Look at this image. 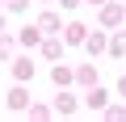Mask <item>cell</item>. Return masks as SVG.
Segmentation results:
<instances>
[{
	"label": "cell",
	"instance_id": "1",
	"mask_svg": "<svg viewBox=\"0 0 126 122\" xmlns=\"http://www.w3.org/2000/svg\"><path fill=\"white\" fill-rule=\"evenodd\" d=\"M13 76L17 80H34V59H17V63H13Z\"/></svg>",
	"mask_w": 126,
	"mask_h": 122
},
{
	"label": "cell",
	"instance_id": "2",
	"mask_svg": "<svg viewBox=\"0 0 126 122\" xmlns=\"http://www.w3.org/2000/svg\"><path fill=\"white\" fill-rule=\"evenodd\" d=\"M101 21L105 25H118L122 21V4H101Z\"/></svg>",
	"mask_w": 126,
	"mask_h": 122
},
{
	"label": "cell",
	"instance_id": "3",
	"mask_svg": "<svg viewBox=\"0 0 126 122\" xmlns=\"http://www.w3.org/2000/svg\"><path fill=\"white\" fill-rule=\"evenodd\" d=\"M84 46H88L93 55H101V51H105V34H84Z\"/></svg>",
	"mask_w": 126,
	"mask_h": 122
},
{
	"label": "cell",
	"instance_id": "4",
	"mask_svg": "<svg viewBox=\"0 0 126 122\" xmlns=\"http://www.w3.org/2000/svg\"><path fill=\"white\" fill-rule=\"evenodd\" d=\"M25 105H30L25 88H13V93H9V109H25Z\"/></svg>",
	"mask_w": 126,
	"mask_h": 122
},
{
	"label": "cell",
	"instance_id": "5",
	"mask_svg": "<svg viewBox=\"0 0 126 122\" xmlns=\"http://www.w3.org/2000/svg\"><path fill=\"white\" fill-rule=\"evenodd\" d=\"M84 34H88L84 25H67V34H63V42H72V46H76V42H84Z\"/></svg>",
	"mask_w": 126,
	"mask_h": 122
},
{
	"label": "cell",
	"instance_id": "6",
	"mask_svg": "<svg viewBox=\"0 0 126 122\" xmlns=\"http://www.w3.org/2000/svg\"><path fill=\"white\" fill-rule=\"evenodd\" d=\"M84 101H88V109H101V105H105L109 97H105V88H93V93H88Z\"/></svg>",
	"mask_w": 126,
	"mask_h": 122
},
{
	"label": "cell",
	"instance_id": "7",
	"mask_svg": "<svg viewBox=\"0 0 126 122\" xmlns=\"http://www.w3.org/2000/svg\"><path fill=\"white\" fill-rule=\"evenodd\" d=\"M50 80H55L59 88H67V84H72V72H67V68H55V72H50Z\"/></svg>",
	"mask_w": 126,
	"mask_h": 122
},
{
	"label": "cell",
	"instance_id": "8",
	"mask_svg": "<svg viewBox=\"0 0 126 122\" xmlns=\"http://www.w3.org/2000/svg\"><path fill=\"white\" fill-rule=\"evenodd\" d=\"M55 109H59V114H72V109H76V97H72V93H63V97L55 101Z\"/></svg>",
	"mask_w": 126,
	"mask_h": 122
},
{
	"label": "cell",
	"instance_id": "9",
	"mask_svg": "<svg viewBox=\"0 0 126 122\" xmlns=\"http://www.w3.org/2000/svg\"><path fill=\"white\" fill-rule=\"evenodd\" d=\"M59 51H63V42H59V38H50V42H42V55H46V59H59Z\"/></svg>",
	"mask_w": 126,
	"mask_h": 122
},
{
	"label": "cell",
	"instance_id": "10",
	"mask_svg": "<svg viewBox=\"0 0 126 122\" xmlns=\"http://www.w3.org/2000/svg\"><path fill=\"white\" fill-rule=\"evenodd\" d=\"M38 25H42V30H59V13H42Z\"/></svg>",
	"mask_w": 126,
	"mask_h": 122
},
{
	"label": "cell",
	"instance_id": "11",
	"mask_svg": "<svg viewBox=\"0 0 126 122\" xmlns=\"http://www.w3.org/2000/svg\"><path fill=\"white\" fill-rule=\"evenodd\" d=\"M21 42H25V46H34V42H38V30H34V25H25V30H21Z\"/></svg>",
	"mask_w": 126,
	"mask_h": 122
},
{
	"label": "cell",
	"instance_id": "12",
	"mask_svg": "<svg viewBox=\"0 0 126 122\" xmlns=\"http://www.w3.org/2000/svg\"><path fill=\"white\" fill-rule=\"evenodd\" d=\"M76 80H84V84H97V72H93V68H80V72H76Z\"/></svg>",
	"mask_w": 126,
	"mask_h": 122
},
{
	"label": "cell",
	"instance_id": "13",
	"mask_svg": "<svg viewBox=\"0 0 126 122\" xmlns=\"http://www.w3.org/2000/svg\"><path fill=\"white\" fill-rule=\"evenodd\" d=\"M109 51H113V55H126V34H118V38L109 42Z\"/></svg>",
	"mask_w": 126,
	"mask_h": 122
},
{
	"label": "cell",
	"instance_id": "14",
	"mask_svg": "<svg viewBox=\"0 0 126 122\" xmlns=\"http://www.w3.org/2000/svg\"><path fill=\"white\" fill-rule=\"evenodd\" d=\"M9 55H13V42H9V38H0V59H9Z\"/></svg>",
	"mask_w": 126,
	"mask_h": 122
},
{
	"label": "cell",
	"instance_id": "15",
	"mask_svg": "<svg viewBox=\"0 0 126 122\" xmlns=\"http://www.w3.org/2000/svg\"><path fill=\"white\" fill-rule=\"evenodd\" d=\"M25 4H30V0H9V9H13V13H25Z\"/></svg>",
	"mask_w": 126,
	"mask_h": 122
},
{
	"label": "cell",
	"instance_id": "16",
	"mask_svg": "<svg viewBox=\"0 0 126 122\" xmlns=\"http://www.w3.org/2000/svg\"><path fill=\"white\" fill-rule=\"evenodd\" d=\"M118 93H122V97H126V76H122V80H118Z\"/></svg>",
	"mask_w": 126,
	"mask_h": 122
},
{
	"label": "cell",
	"instance_id": "17",
	"mask_svg": "<svg viewBox=\"0 0 126 122\" xmlns=\"http://www.w3.org/2000/svg\"><path fill=\"white\" fill-rule=\"evenodd\" d=\"M76 4H80V0H63V9H76Z\"/></svg>",
	"mask_w": 126,
	"mask_h": 122
},
{
	"label": "cell",
	"instance_id": "18",
	"mask_svg": "<svg viewBox=\"0 0 126 122\" xmlns=\"http://www.w3.org/2000/svg\"><path fill=\"white\" fill-rule=\"evenodd\" d=\"M88 4H105V0H88Z\"/></svg>",
	"mask_w": 126,
	"mask_h": 122
},
{
	"label": "cell",
	"instance_id": "19",
	"mask_svg": "<svg viewBox=\"0 0 126 122\" xmlns=\"http://www.w3.org/2000/svg\"><path fill=\"white\" fill-rule=\"evenodd\" d=\"M0 30H4V17H0Z\"/></svg>",
	"mask_w": 126,
	"mask_h": 122
}]
</instances>
